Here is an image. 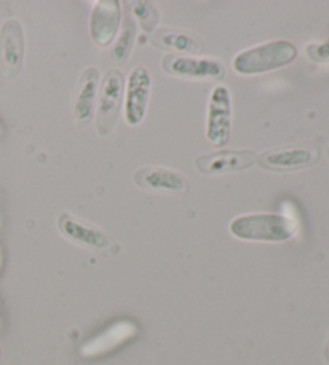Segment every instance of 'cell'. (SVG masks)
Listing matches in <instances>:
<instances>
[{
    "label": "cell",
    "mask_w": 329,
    "mask_h": 365,
    "mask_svg": "<svg viewBox=\"0 0 329 365\" xmlns=\"http://www.w3.org/2000/svg\"><path fill=\"white\" fill-rule=\"evenodd\" d=\"M0 60L4 71L15 76L24 60V33L18 20H7L0 29Z\"/></svg>",
    "instance_id": "12"
},
{
    "label": "cell",
    "mask_w": 329,
    "mask_h": 365,
    "mask_svg": "<svg viewBox=\"0 0 329 365\" xmlns=\"http://www.w3.org/2000/svg\"><path fill=\"white\" fill-rule=\"evenodd\" d=\"M230 234L246 242H288L297 234V222L283 214H248L230 222Z\"/></svg>",
    "instance_id": "1"
},
{
    "label": "cell",
    "mask_w": 329,
    "mask_h": 365,
    "mask_svg": "<svg viewBox=\"0 0 329 365\" xmlns=\"http://www.w3.org/2000/svg\"><path fill=\"white\" fill-rule=\"evenodd\" d=\"M100 89V73L95 66L87 68L79 79L74 100V123L82 128L90 123Z\"/></svg>",
    "instance_id": "13"
},
{
    "label": "cell",
    "mask_w": 329,
    "mask_h": 365,
    "mask_svg": "<svg viewBox=\"0 0 329 365\" xmlns=\"http://www.w3.org/2000/svg\"><path fill=\"white\" fill-rule=\"evenodd\" d=\"M134 39H135V24L134 21H127L125 23L124 29L121 31V34H119L115 47H113V52H111L113 61L124 63L129 58L132 46H134Z\"/></svg>",
    "instance_id": "16"
},
{
    "label": "cell",
    "mask_w": 329,
    "mask_h": 365,
    "mask_svg": "<svg viewBox=\"0 0 329 365\" xmlns=\"http://www.w3.org/2000/svg\"><path fill=\"white\" fill-rule=\"evenodd\" d=\"M125 79L119 69H108L101 79L97 105V130L100 135L108 137L118 123L124 96Z\"/></svg>",
    "instance_id": "3"
},
{
    "label": "cell",
    "mask_w": 329,
    "mask_h": 365,
    "mask_svg": "<svg viewBox=\"0 0 329 365\" xmlns=\"http://www.w3.org/2000/svg\"><path fill=\"white\" fill-rule=\"evenodd\" d=\"M297 58V47L289 41H270L239 52L231 66L238 74L252 76L288 66Z\"/></svg>",
    "instance_id": "2"
},
{
    "label": "cell",
    "mask_w": 329,
    "mask_h": 365,
    "mask_svg": "<svg viewBox=\"0 0 329 365\" xmlns=\"http://www.w3.org/2000/svg\"><path fill=\"white\" fill-rule=\"evenodd\" d=\"M0 354H2V349H0Z\"/></svg>",
    "instance_id": "22"
},
{
    "label": "cell",
    "mask_w": 329,
    "mask_h": 365,
    "mask_svg": "<svg viewBox=\"0 0 329 365\" xmlns=\"http://www.w3.org/2000/svg\"><path fill=\"white\" fill-rule=\"evenodd\" d=\"M132 7H134L132 14H134L135 20L140 24V28L145 33H153L157 23H160V14H157L155 5L150 2H135Z\"/></svg>",
    "instance_id": "17"
},
{
    "label": "cell",
    "mask_w": 329,
    "mask_h": 365,
    "mask_svg": "<svg viewBox=\"0 0 329 365\" xmlns=\"http://www.w3.org/2000/svg\"><path fill=\"white\" fill-rule=\"evenodd\" d=\"M153 43L160 48H174L177 52L187 53H199L202 50V43L196 41L193 36L185 33H177V31H157L153 37Z\"/></svg>",
    "instance_id": "15"
},
{
    "label": "cell",
    "mask_w": 329,
    "mask_h": 365,
    "mask_svg": "<svg viewBox=\"0 0 329 365\" xmlns=\"http://www.w3.org/2000/svg\"><path fill=\"white\" fill-rule=\"evenodd\" d=\"M58 229L69 242L80 247L95 250V251H106L111 250L115 240L98 227L92 224H85L80 219L71 216V214H61L58 219Z\"/></svg>",
    "instance_id": "9"
},
{
    "label": "cell",
    "mask_w": 329,
    "mask_h": 365,
    "mask_svg": "<svg viewBox=\"0 0 329 365\" xmlns=\"http://www.w3.org/2000/svg\"><path fill=\"white\" fill-rule=\"evenodd\" d=\"M326 155H328V160H329V147H328V150H326Z\"/></svg>",
    "instance_id": "20"
},
{
    "label": "cell",
    "mask_w": 329,
    "mask_h": 365,
    "mask_svg": "<svg viewBox=\"0 0 329 365\" xmlns=\"http://www.w3.org/2000/svg\"><path fill=\"white\" fill-rule=\"evenodd\" d=\"M325 354H326V359L329 361V338H328V343H326V348H325Z\"/></svg>",
    "instance_id": "19"
},
{
    "label": "cell",
    "mask_w": 329,
    "mask_h": 365,
    "mask_svg": "<svg viewBox=\"0 0 329 365\" xmlns=\"http://www.w3.org/2000/svg\"><path fill=\"white\" fill-rule=\"evenodd\" d=\"M162 69L170 76L192 79H215L225 78V66L214 58H196V56L166 55L162 60Z\"/></svg>",
    "instance_id": "5"
},
{
    "label": "cell",
    "mask_w": 329,
    "mask_h": 365,
    "mask_svg": "<svg viewBox=\"0 0 329 365\" xmlns=\"http://www.w3.org/2000/svg\"><path fill=\"white\" fill-rule=\"evenodd\" d=\"M151 96V76L147 68L137 66L132 69L127 79V92H125V119L130 125H138L150 103Z\"/></svg>",
    "instance_id": "10"
},
{
    "label": "cell",
    "mask_w": 329,
    "mask_h": 365,
    "mask_svg": "<svg viewBox=\"0 0 329 365\" xmlns=\"http://www.w3.org/2000/svg\"><path fill=\"white\" fill-rule=\"evenodd\" d=\"M134 182L147 192L185 195L189 188L188 179L180 171L161 166L140 168L134 174Z\"/></svg>",
    "instance_id": "8"
},
{
    "label": "cell",
    "mask_w": 329,
    "mask_h": 365,
    "mask_svg": "<svg viewBox=\"0 0 329 365\" xmlns=\"http://www.w3.org/2000/svg\"><path fill=\"white\" fill-rule=\"evenodd\" d=\"M257 153L252 150H219L211 155H201L194 160L201 174L217 175L224 173L244 171L257 163Z\"/></svg>",
    "instance_id": "6"
},
{
    "label": "cell",
    "mask_w": 329,
    "mask_h": 365,
    "mask_svg": "<svg viewBox=\"0 0 329 365\" xmlns=\"http://www.w3.org/2000/svg\"><path fill=\"white\" fill-rule=\"evenodd\" d=\"M231 135V96L224 86L215 87L209 98L206 137L214 147L222 148Z\"/></svg>",
    "instance_id": "4"
},
{
    "label": "cell",
    "mask_w": 329,
    "mask_h": 365,
    "mask_svg": "<svg viewBox=\"0 0 329 365\" xmlns=\"http://www.w3.org/2000/svg\"><path fill=\"white\" fill-rule=\"evenodd\" d=\"M137 335V327L130 322H119L108 329L100 336L92 339L90 343L82 348V354L84 356H97L101 352H106L118 344H121L125 339Z\"/></svg>",
    "instance_id": "14"
},
{
    "label": "cell",
    "mask_w": 329,
    "mask_h": 365,
    "mask_svg": "<svg viewBox=\"0 0 329 365\" xmlns=\"http://www.w3.org/2000/svg\"><path fill=\"white\" fill-rule=\"evenodd\" d=\"M0 135H2V124H0Z\"/></svg>",
    "instance_id": "21"
},
{
    "label": "cell",
    "mask_w": 329,
    "mask_h": 365,
    "mask_svg": "<svg viewBox=\"0 0 329 365\" xmlns=\"http://www.w3.org/2000/svg\"><path fill=\"white\" fill-rule=\"evenodd\" d=\"M121 4L118 0H97L90 14V37L95 46L106 47L118 36L121 24Z\"/></svg>",
    "instance_id": "7"
},
{
    "label": "cell",
    "mask_w": 329,
    "mask_h": 365,
    "mask_svg": "<svg viewBox=\"0 0 329 365\" xmlns=\"http://www.w3.org/2000/svg\"><path fill=\"white\" fill-rule=\"evenodd\" d=\"M318 161V152L310 148H281L270 150L257 156V165L275 173L297 171L313 166Z\"/></svg>",
    "instance_id": "11"
},
{
    "label": "cell",
    "mask_w": 329,
    "mask_h": 365,
    "mask_svg": "<svg viewBox=\"0 0 329 365\" xmlns=\"http://www.w3.org/2000/svg\"><path fill=\"white\" fill-rule=\"evenodd\" d=\"M307 56L315 63L329 61V37L321 43H310L307 47Z\"/></svg>",
    "instance_id": "18"
}]
</instances>
